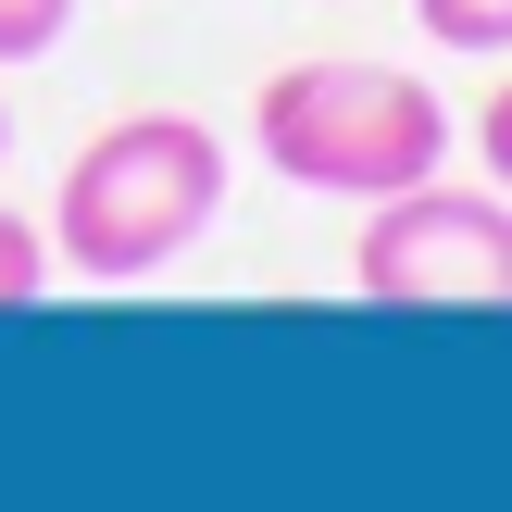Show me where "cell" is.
Instances as JSON below:
<instances>
[{"mask_svg":"<svg viewBox=\"0 0 512 512\" xmlns=\"http://www.w3.org/2000/svg\"><path fill=\"white\" fill-rule=\"evenodd\" d=\"M250 138L288 188L313 200H388L413 175L450 163V100L400 63H350V50H313V63H275L263 100H250Z\"/></svg>","mask_w":512,"mask_h":512,"instance_id":"obj_2","label":"cell"},{"mask_svg":"<svg viewBox=\"0 0 512 512\" xmlns=\"http://www.w3.org/2000/svg\"><path fill=\"white\" fill-rule=\"evenodd\" d=\"M75 38V0H0V63H50Z\"/></svg>","mask_w":512,"mask_h":512,"instance_id":"obj_5","label":"cell"},{"mask_svg":"<svg viewBox=\"0 0 512 512\" xmlns=\"http://www.w3.org/2000/svg\"><path fill=\"white\" fill-rule=\"evenodd\" d=\"M475 163H488V188H512V75L488 88V113H475Z\"/></svg>","mask_w":512,"mask_h":512,"instance_id":"obj_7","label":"cell"},{"mask_svg":"<svg viewBox=\"0 0 512 512\" xmlns=\"http://www.w3.org/2000/svg\"><path fill=\"white\" fill-rule=\"evenodd\" d=\"M413 25H425L438 50H475V63L512 50V0H413Z\"/></svg>","mask_w":512,"mask_h":512,"instance_id":"obj_4","label":"cell"},{"mask_svg":"<svg viewBox=\"0 0 512 512\" xmlns=\"http://www.w3.org/2000/svg\"><path fill=\"white\" fill-rule=\"evenodd\" d=\"M0 163H13V100H0Z\"/></svg>","mask_w":512,"mask_h":512,"instance_id":"obj_8","label":"cell"},{"mask_svg":"<svg viewBox=\"0 0 512 512\" xmlns=\"http://www.w3.org/2000/svg\"><path fill=\"white\" fill-rule=\"evenodd\" d=\"M350 288L388 313H512V200L450 188V163L388 188L350 238Z\"/></svg>","mask_w":512,"mask_h":512,"instance_id":"obj_3","label":"cell"},{"mask_svg":"<svg viewBox=\"0 0 512 512\" xmlns=\"http://www.w3.org/2000/svg\"><path fill=\"white\" fill-rule=\"evenodd\" d=\"M213 213H225V138L200 113H125V125H100L63 163V188H50V250H63V275H88V288H138V275L188 263V250L213 238Z\"/></svg>","mask_w":512,"mask_h":512,"instance_id":"obj_1","label":"cell"},{"mask_svg":"<svg viewBox=\"0 0 512 512\" xmlns=\"http://www.w3.org/2000/svg\"><path fill=\"white\" fill-rule=\"evenodd\" d=\"M50 288V225H25V213H0V313H25V300Z\"/></svg>","mask_w":512,"mask_h":512,"instance_id":"obj_6","label":"cell"}]
</instances>
